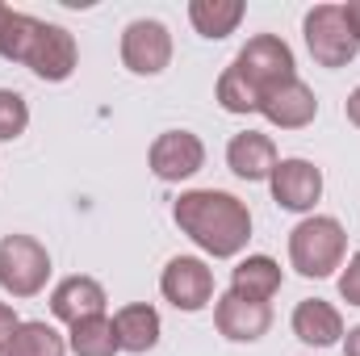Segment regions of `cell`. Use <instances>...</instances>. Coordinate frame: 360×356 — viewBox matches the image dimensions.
Returning a JSON list of instances; mask_svg holds the SVG:
<instances>
[{
  "label": "cell",
  "instance_id": "obj_1",
  "mask_svg": "<svg viewBox=\"0 0 360 356\" xmlns=\"http://www.w3.org/2000/svg\"><path fill=\"white\" fill-rule=\"evenodd\" d=\"M176 227L214 260H231L252 239V210L222 189H188L172 205Z\"/></svg>",
  "mask_w": 360,
  "mask_h": 356
},
{
  "label": "cell",
  "instance_id": "obj_2",
  "mask_svg": "<svg viewBox=\"0 0 360 356\" xmlns=\"http://www.w3.org/2000/svg\"><path fill=\"white\" fill-rule=\"evenodd\" d=\"M344 252H348V231L331 214H310L289 231V265L310 281L331 276L344 265Z\"/></svg>",
  "mask_w": 360,
  "mask_h": 356
},
{
  "label": "cell",
  "instance_id": "obj_3",
  "mask_svg": "<svg viewBox=\"0 0 360 356\" xmlns=\"http://www.w3.org/2000/svg\"><path fill=\"white\" fill-rule=\"evenodd\" d=\"M51 252L34 235H4L0 239V289L13 298H34L46 289Z\"/></svg>",
  "mask_w": 360,
  "mask_h": 356
},
{
  "label": "cell",
  "instance_id": "obj_4",
  "mask_svg": "<svg viewBox=\"0 0 360 356\" xmlns=\"http://www.w3.org/2000/svg\"><path fill=\"white\" fill-rule=\"evenodd\" d=\"M231 68L260 92V96L272 92V89H281V84H289V80H297L293 51H289V42L276 38V34H256V38H248V46L235 55Z\"/></svg>",
  "mask_w": 360,
  "mask_h": 356
},
{
  "label": "cell",
  "instance_id": "obj_5",
  "mask_svg": "<svg viewBox=\"0 0 360 356\" xmlns=\"http://www.w3.org/2000/svg\"><path fill=\"white\" fill-rule=\"evenodd\" d=\"M302 34H306V46H310L314 63L331 68V72L348 68L360 51L348 21H344V13H340V4H314L306 13V21H302Z\"/></svg>",
  "mask_w": 360,
  "mask_h": 356
},
{
  "label": "cell",
  "instance_id": "obj_6",
  "mask_svg": "<svg viewBox=\"0 0 360 356\" xmlns=\"http://www.w3.org/2000/svg\"><path fill=\"white\" fill-rule=\"evenodd\" d=\"M122 63L134 76H160L172 63V34L155 17H139L122 30Z\"/></svg>",
  "mask_w": 360,
  "mask_h": 356
},
{
  "label": "cell",
  "instance_id": "obj_7",
  "mask_svg": "<svg viewBox=\"0 0 360 356\" xmlns=\"http://www.w3.org/2000/svg\"><path fill=\"white\" fill-rule=\"evenodd\" d=\"M160 293L176 310L197 314V310H205L214 302V268L201 256H176V260H168L164 276H160Z\"/></svg>",
  "mask_w": 360,
  "mask_h": 356
},
{
  "label": "cell",
  "instance_id": "obj_8",
  "mask_svg": "<svg viewBox=\"0 0 360 356\" xmlns=\"http://www.w3.org/2000/svg\"><path fill=\"white\" fill-rule=\"evenodd\" d=\"M147 164L151 172L164 180V184H180V180L197 177L201 164H205V143L193 134V130H164L151 151H147Z\"/></svg>",
  "mask_w": 360,
  "mask_h": 356
},
{
  "label": "cell",
  "instance_id": "obj_9",
  "mask_svg": "<svg viewBox=\"0 0 360 356\" xmlns=\"http://www.w3.org/2000/svg\"><path fill=\"white\" fill-rule=\"evenodd\" d=\"M272 201L281 205V210H289V214H310L314 205H319V197H323V172L310 164V160H281L276 168H272Z\"/></svg>",
  "mask_w": 360,
  "mask_h": 356
},
{
  "label": "cell",
  "instance_id": "obj_10",
  "mask_svg": "<svg viewBox=\"0 0 360 356\" xmlns=\"http://www.w3.org/2000/svg\"><path fill=\"white\" fill-rule=\"evenodd\" d=\"M214 327L231 344H256L264 340L272 327V306L269 302H248L239 293H222L214 302Z\"/></svg>",
  "mask_w": 360,
  "mask_h": 356
},
{
  "label": "cell",
  "instance_id": "obj_11",
  "mask_svg": "<svg viewBox=\"0 0 360 356\" xmlns=\"http://www.w3.org/2000/svg\"><path fill=\"white\" fill-rule=\"evenodd\" d=\"M76 63H80L76 38H72L63 25L42 21V34H38L34 55H30V63H25V68H30L38 80H46V84H63V80L76 72Z\"/></svg>",
  "mask_w": 360,
  "mask_h": 356
},
{
  "label": "cell",
  "instance_id": "obj_12",
  "mask_svg": "<svg viewBox=\"0 0 360 356\" xmlns=\"http://www.w3.org/2000/svg\"><path fill=\"white\" fill-rule=\"evenodd\" d=\"M256 113H264L272 126H281V130H306V126L319 117V96H314L310 84L289 80V84H281V89L264 92Z\"/></svg>",
  "mask_w": 360,
  "mask_h": 356
},
{
  "label": "cell",
  "instance_id": "obj_13",
  "mask_svg": "<svg viewBox=\"0 0 360 356\" xmlns=\"http://www.w3.org/2000/svg\"><path fill=\"white\" fill-rule=\"evenodd\" d=\"M105 285L96 281V276H63L55 289H51V314L55 319H63L68 327L72 323H84V319H96V314H105Z\"/></svg>",
  "mask_w": 360,
  "mask_h": 356
},
{
  "label": "cell",
  "instance_id": "obj_14",
  "mask_svg": "<svg viewBox=\"0 0 360 356\" xmlns=\"http://www.w3.org/2000/svg\"><path fill=\"white\" fill-rule=\"evenodd\" d=\"M276 164H281L276 143L260 130H243L226 143V168L239 180H269Z\"/></svg>",
  "mask_w": 360,
  "mask_h": 356
},
{
  "label": "cell",
  "instance_id": "obj_15",
  "mask_svg": "<svg viewBox=\"0 0 360 356\" xmlns=\"http://www.w3.org/2000/svg\"><path fill=\"white\" fill-rule=\"evenodd\" d=\"M289 323H293V336H297L302 344H310V348H331V344L344 340V314H340L331 302H323V298L297 302Z\"/></svg>",
  "mask_w": 360,
  "mask_h": 356
},
{
  "label": "cell",
  "instance_id": "obj_16",
  "mask_svg": "<svg viewBox=\"0 0 360 356\" xmlns=\"http://www.w3.org/2000/svg\"><path fill=\"white\" fill-rule=\"evenodd\" d=\"M113 331H117V344H122V352H151L155 344H160V331H164V323H160V310L155 306H147V302H130V306H122L117 314H113Z\"/></svg>",
  "mask_w": 360,
  "mask_h": 356
},
{
  "label": "cell",
  "instance_id": "obj_17",
  "mask_svg": "<svg viewBox=\"0 0 360 356\" xmlns=\"http://www.w3.org/2000/svg\"><path fill=\"white\" fill-rule=\"evenodd\" d=\"M281 281H285V272H281V265L272 256H248L231 272V293H239L248 302H272Z\"/></svg>",
  "mask_w": 360,
  "mask_h": 356
},
{
  "label": "cell",
  "instance_id": "obj_18",
  "mask_svg": "<svg viewBox=\"0 0 360 356\" xmlns=\"http://www.w3.org/2000/svg\"><path fill=\"white\" fill-rule=\"evenodd\" d=\"M243 13H248L243 0H193V4H188L193 30H197L201 38H214V42H218V38H231V34L239 30Z\"/></svg>",
  "mask_w": 360,
  "mask_h": 356
},
{
  "label": "cell",
  "instance_id": "obj_19",
  "mask_svg": "<svg viewBox=\"0 0 360 356\" xmlns=\"http://www.w3.org/2000/svg\"><path fill=\"white\" fill-rule=\"evenodd\" d=\"M68 348L76 356H117L122 344H117V331H113V319L96 314V319H84V323H72L68 331Z\"/></svg>",
  "mask_w": 360,
  "mask_h": 356
},
{
  "label": "cell",
  "instance_id": "obj_20",
  "mask_svg": "<svg viewBox=\"0 0 360 356\" xmlns=\"http://www.w3.org/2000/svg\"><path fill=\"white\" fill-rule=\"evenodd\" d=\"M8 356H68V340L51 327V323H42V319H30V323H21L17 331H13V340H8Z\"/></svg>",
  "mask_w": 360,
  "mask_h": 356
},
{
  "label": "cell",
  "instance_id": "obj_21",
  "mask_svg": "<svg viewBox=\"0 0 360 356\" xmlns=\"http://www.w3.org/2000/svg\"><path fill=\"white\" fill-rule=\"evenodd\" d=\"M38 34H42V21H38V17H30V13H8V21L0 25V59H8V63H30Z\"/></svg>",
  "mask_w": 360,
  "mask_h": 356
},
{
  "label": "cell",
  "instance_id": "obj_22",
  "mask_svg": "<svg viewBox=\"0 0 360 356\" xmlns=\"http://www.w3.org/2000/svg\"><path fill=\"white\" fill-rule=\"evenodd\" d=\"M218 105H222L226 113H256V109H260V92L252 89L235 68H226V72L218 76Z\"/></svg>",
  "mask_w": 360,
  "mask_h": 356
},
{
  "label": "cell",
  "instance_id": "obj_23",
  "mask_svg": "<svg viewBox=\"0 0 360 356\" xmlns=\"http://www.w3.org/2000/svg\"><path fill=\"white\" fill-rule=\"evenodd\" d=\"M30 126V105L17 89H0V143L21 139Z\"/></svg>",
  "mask_w": 360,
  "mask_h": 356
},
{
  "label": "cell",
  "instance_id": "obj_24",
  "mask_svg": "<svg viewBox=\"0 0 360 356\" xmlns=\"http://www.w3.org/2000/svg\"><path fill=\"white\" fill-rule=\"evenodd\" d=\"M340 298L348 306H360V252L348 260V268L340 272Z\"/></svg>",
  "mask_w": 360,
  "mask_h": 356
},
{
  "label": "cell",
  "instance_id": "obj_25",
  "mask_svg": "<svg viewBox=\"0 0 360 356\" xmlns=\"http://www.w3.org/2000/svg\"><path fill=\"white\" fill-rule=\"evenodd\" d=\"M21 327V319H17V310L8 306V302H0V352L8 348V340H13V331Z\"/></svg>",
  "mask_w": 360,
  "mask_h": 356
},
{
  "label": "cell",
  "instance_id": "obj_26",
  "mask_svg": "<svg viewBox=\"0 0 360 356\" xmlns=\"http://www.w3.org/2000/svg\"><path fill=\"white\" fill-rule=\"evenodd\" d=\"M340 13H344V21H348V30H352V38H356V46H360V0L340 4Z\"/></svg>",
  "mask_w": 360,
  "mask_h": 356
},
{
  "label": "cell",
  "instance_id": "obj_27",
  "mask_svg": "<svg viewBox=\"0 0 360 356\" xmlns=\"http://www.w3.org/2000/svg\"><path fill=\"white\" fill-rule=\"evenodd\" d=\"M344 117H348V122L360 130V89L348 92V101H344Z\"/></svg>",
  "mask_w": 360,
  "mask_h": 356
},
{
  "label": "cell",
  "instance_id": "obj_28",
  "mask_svg": "<svg viewBox=\"0 0 360 356\" xmlns=\"http://www.w3.org/2000/svg\"><path fill=\"white\" fill-rule=\"evenodd\" d=\"M344 356H360V323L344 331Z\"/></svg>",
  "mask_w": 360,
  "mask_h": 356
},
{
  "label": "cell",
  "instance_id": "obj_29",
  "mask_svg": "<svg viewBox=\"0 0 360 356\" xmlns=\"http://www.w3.org/2000/svg\"><path fill=\"white\" fill-rule=\"evenodd\" d=\"M8 13H13V8H4V4H0V25H4V21H8Z\"/></svg>",
  "mask_w": 360,
  "mask_h": 356
},
{
  "label": "cell",
  "instance_id": "obj_30",
  "mask_svg": "<svg viewBox=\"0 0 360 356\" xmlns=\"http://www.w3.org/2000/svg\"><path fill=\"white\" fill-rule=\"evenodd\" d=\"M0 356H8V352H0Z\"/></svg>",
  "mask_w": 360,
  "mask_h": 356
}]
</instances>
